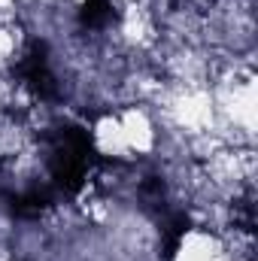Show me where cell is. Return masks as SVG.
Listing matches in <instances>:
<instances>
[{"instance_id": "obj_1", "label": "cell", "mask_w": 258, "mask_h": 261, "mask_svg": "<svg viewBox=\"0 0 258 261\" xmlns=\"http://www.w3.org/2000/svg\"><path fill=\"white\" fill-rule=\"evenodd\" d=\"M67 6H73V9H76V6H82V3H85V0H64Z\"/></svg>"}]
</instances>
